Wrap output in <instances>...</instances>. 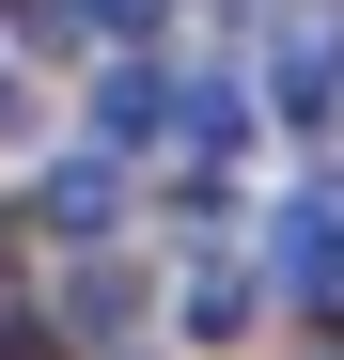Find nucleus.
I'll list each match as a JSON object with an SVG mask.
<instances>
[]
</instances>
